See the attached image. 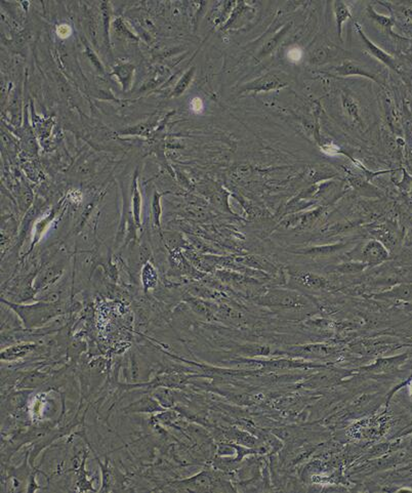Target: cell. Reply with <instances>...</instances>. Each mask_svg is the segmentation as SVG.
<instances>
[{"label": "cell", "instance_id": "cell-1", "mask_svg": "<svg viewBox=\"0 0 412 493\" xmlns=\"http://www.w3.org/2000/svg\"><path fill=\"white\" fill-rule=\"evenodd\" d=\"M180 483L185 484V486L187 487H190L191 490H199V491L208 490L209 486L211 485L210 478L206 473H201L196 477L182 481Z\"/></svg>", "mask_w": 412, "mask_h": 493}, {"label": "cell", "instance_id": "cell-2", "mask_svg": "<svg viewBox=\"0 0 412 493\" xmlns=\"http://www.w3.org/2000/svg\"><path fill=\"white\" fill-rule=\"evenodd\" d=\"M45 375L41 373H31L30 375L23 378V381L19 385L20 388H36L45 381Z\"/></svg>", "mask_w": 412, "mask_h": 493}, {"label": "cell", "instance_id": "cell-3", "mask_svg": "<svg viewBox=\"0 0 412 493\" xmlns=\"http://www.w3.org/2000/svg\"><path fill=\"white\" fill-rule=\"evenodd\" d=\"M360 33H361V35H362L363 39L365 40V42H366V44H367V46H368V49H369L370 53L373 54V55H374L375 57H377L379 60H382V61L384 62V63H386L387 65L391 66L392 68H395V67H394V63H393V59H392V58L389 57L388 55H386V54L384 53V51H382V50H380L379 48H377L375 45H373L371 42H370L369 40H367V38H366V37L362 34V32H360Z\"/></svg>", "mask_w": 412, "mask_h": 493}, {"label": "cell", "instance_id": "cell-4", "mask_svg": "<svg viewBox=\"0 0 412 493\" xmlns=\"http://www.w3.org/2000/svg\"><path fill=\"white\" fill-rule=\"evenodd\" d=\"M384 255L385 253L383 252V249L379 247V245L374 246V244H370L365 250V258L370 263L380 262L384 259Z\"/></svg>", "mask_w": 412, "mask_h": 493}, {"label": "cell", "instance_id": "cell-5", "mask_svg": "<svg viewBox=\"0 0 412 493\" xmlns=\"http://www.w3.org/2000/svg\"><path fill=\"white\" fill-rule=\"evenodd\" d=\"M335 13H336V19H337V27H338V33L341 35V29H342V24L344 21L349 17V10L345 6L344 3L336 2L335 3Z\"/></svg>", "mask_w": 412, "mask_h": 493}, {"label": "cell", "instance_id": "cell-6", "mask_svg": "<svg viewBox=\"0 0 412 493\" xmlns=\"http://www.w3.org/2000/svg\"><path fill=\"white\" fill-rule=\"evenodd\" d=\"M72 30L68 25H60L57 28V33L61 38H67L71 35Z\"/></svg>", "mask_w": 412, "mask_h": 493}, {"label": "cell", "instance_id": "cell-7", "mask_svg": "<svg viewBox=\"0 0 412 493\" xmlns=\"http://www.w3.org/2000/svg\"><path fill=\"white\" fill-rule=\"evenodd\" d=\"M203 108V104H202V101L200 99H194L193 102H192V109L195 111V112H200Z\"/></svg>", "mask_w": 412, "mask_h": 493}, {"label": "cell", "instance_id": "cell-8", "mask_svg": "<svg viewBox=\"0 0 412 493\" xmlns=\"http://www.w3.org/2000/svg\"><path fill=\"white\" fill-rule=\"evenodd\" d=\"M289 57L291 58V60H300L301 58V51L300 49H296V50H290V53H289Z\"/></svg>", "mask_w": 412, "mask_h": 493}]
</instances>
